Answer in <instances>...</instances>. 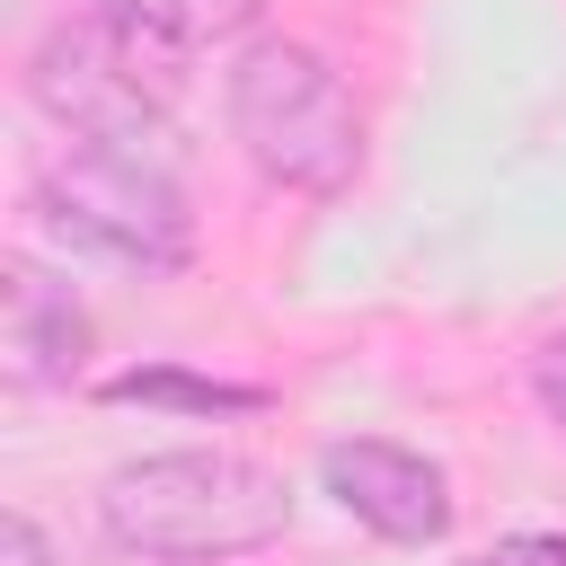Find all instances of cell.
Returning <instances> with one entry per match:
<instances>
[{
	"label": "cell",
	"mask_w": 566,
	"mask_h": 566,
	"mask_svg": "<svg viewBox=\"0 0 566 566\" xmlns=\"http://www.w3.org/2000/svg\"><path fill=\"white\" fill-rule=\"evenodd\" d=\"M230 133L292 195H345L363 177L354 88L310 44H256V53H239V71H230Z\"/></svg>",
	"instance_id": "obj_2"
},
{
	"label": "cell",
	"mask_w": 566,
	"mask_h": 566,
	"mask_svg": "<svg viewBox=\"0 0 566 566\" xmlns=\"http://www.w3.org/2000/svg\"><path fill=\"white\" fill-rule=\"evenodd\" d=\"M0 566H53V539L35 531V513H0Z\"/></svg>",
	"instance_id": "obj_9"
},
{
	"label": "cell",
	"mask_w": 566,
	"mask_h": 566,
	"mask_svg": "<svg viewBox=\"0 0 566 566\" xmlns=\"http://www.w3.org/2000/svg\"><path fill=\"white\" fill-rule=\"evenodd\" d=\"M318 478H327V495L363 522V531H380V539H398V548H433L442 531H451V486H442V469L424 460V451H407V442H327L318 451Z\"/></svg>",
	"instance_id": "obj_5"
},
{
	"label": "cell",
	"mask_w": 566,
	"mask_h": 566,
	"mask_svg": "<svg viewBox=\"0 0 566 566\" xmlns=\"http://www.w3.org/2000/svg\"><path fill=\"white\" fill-rule=\"evenodd\" d=\"M115 407H186V416H248L265 407V389H239V380H195V371H115L106 380Z\"/></svg>",
	"instance_id": "obj_7"
},
{
	"label": "cell",
	"mask_w": 566,
	"mask_h": 566,
	"mask_svg": "<svg viewBox=\"0 0 566 566\" xmlns=\"http://www.w3.org/2000/svg\"><path fill=\"white\" fill-rule=\"evenodd\" d=\"M27 97L62 124V133H88V142H133L150 150L168 133V106L150 97L142 62H133V35L115 9H88L71 27H53L35 53H27Z\"/></svg>",
	"instance_id": "obj_4"
},
{
	"label": "cell",
	"mask_w": 566,
	"mask_h": 566,
	"mask_svg": "<svg viewBox=\"0 0 566 566\" xmlns=\"http://www.w3.org/2000/svg\"><path fill=\"white\" fill-rule=\"evenodd\" d=\"M35 212L124 265H186L195 256V212H186L177 177L133 142H88V133L53 142L35 159Z\"/></svg>",
	"instance_id": "obj_3"
},
{
	"label": "cell",
	"mask_w": 566,
	"mask_h": 566,
	"mask_svg": "<svg viewBox=\"0 0 566 566\" xmlns=\"http://www.w3.org/2000/svg\"><path fill=\"white\" fill-rule=\"evenodd\" d=\"M0 354H9V380H18V389H62V380H80V363H88V318H80V301H71L53 274H35L27 256L0 265Z\"/></svg>",
	"instance_id": "obj_6"
},
{
	"label": "cell",
	"mask_w": 566,
	"mask_h": 566,
	"mask_svg": "<svg viewBox=\"0 0 566 566\" xmlns=\"http://www.w3.org/2000/svg\"><path fill=\"white\" fill-rule=\"evenodd\" d=\"M478 566H513V557H504V548H495V557H478Z\"/></svg>",
	"instance_id": "obj_12"
},
{
	"label": "cell",
	"mask_w": 566,
	"mask_h": 566,
	"mask_svg": "<svg viewBox=\"0 0 566 566\" xmlns=\"http://www.w3.org/2000/svg\"><path fill=\"white\" fill-rule=\"evenodd\" d=\"M97 522L124 557L221 566V557H256L292 531V486L248 451H150L106 478Z\"/></svg>",
	"instance_id": "obj_1"
},
{
	"label": "cell",
	"mask_w": 566,
	"mask_h": 566,
	"mask_svg": "<svg viewBox=\"0 0 566 566\" xmlns=\"http://www.w3.org/2000/svg\"><path fill=\"white\" fill-rule=\"evenodd\" d=\"M504 557L513 566H566V531H522V539H504Z\"/></svg>",
	"instance_id": "obj_11"
},
{
	"label": "cell",
	"mask_w": 566,
	"mask_h": 566,
	"mask_svg": "<svg viewBox=\"0 0 566 566\" xmlns=\"http://www.w3.org/2000/svg\"><path fill=\"white\" fill-rule=\"evenodd\" d=\"M88 9H115V18H142V27H168V35L203 44V35H239V27H256L265 0H88Z\"/></svg>",
	"instance_id": "obj_8"
},
{
	"label": "cell",
	"mask_w": 566,
	"mask_h": 566,
	"mask_svg": "<svg viewBox=\"0 0 566 566\" xmlns=\"http://www.w3.org/2000/svg\"><path fill=\"white\" fill-rule=\"evenodd\" d=\"M531 380H539V407L566 424V336H548L539 345V363H531Z\"/></svg>",
	"instance_id": "obj_10"
}]
</instances>
